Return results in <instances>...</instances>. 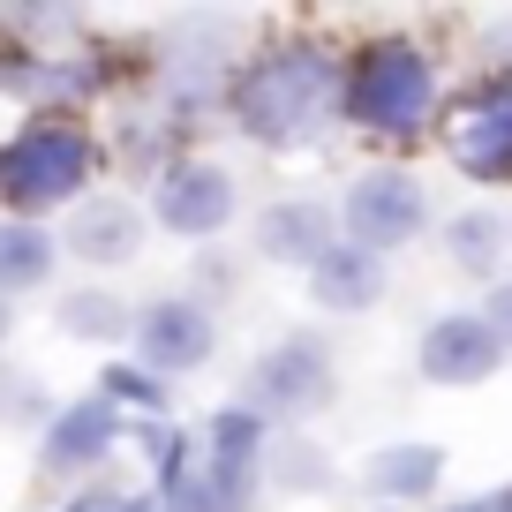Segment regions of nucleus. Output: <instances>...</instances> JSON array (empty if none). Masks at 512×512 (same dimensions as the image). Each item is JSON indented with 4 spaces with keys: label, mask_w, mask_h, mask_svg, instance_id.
I'll list each match as a JSON object with an SVG mask.
<instances>
[{
    "label": "nucleus",
    "mask_w": 512,
    "mask_h": 512,
    "mask_svg": "<svg viewBox=\"0 0 512 512\" xmlns=\"http://www.w3.org/2000/svg\"><path fill=\"white\" fill-rule=\"evenodd\" d=\"M226 106H234V128L249 144L302 151L339 121V106H347V68H339L332 53H317V46H272L234 76Z\"/></svg>",
    "instance_id": "f257e3e1"
},
{
    "label": "nucleus",
    "mask_w": 512,
    "mask_h": 512,
    "mask_svg": "<svg viewBox=\"0 0 512 512\" xmlns=\"http://www.w3.org/2000/svg\"><path fill=\"white\" fill-rule=\"evenodd\" d=\"M91 174H98V144L76 121H31L0 144V204H8V219L38 226V211L83 204Z\"/></svg>",
    "instance_id": "f03ea898"
},
{
    "label": "nucleus",
    "mask_w": 512,
    "mask_h": 512,
    "mask_svg": "<svg viewBox=\"0 0 512 512\" xmlns=\"http://www.w3.org/2000/svg\"><path fill=\"white\" fill-rule=\"evenodd\" d=\"M347 121H362L369 136H422L437 113V61L415 38H369L347 61Z\"/></svg>",
    "instance_id": "7ed1b4c3"
},
{
    "label": "nucleus",
    "mask_w": 512,
    "mask_h": 512,
    "mask_svg": "<svg viewBox=\"0 0 512 512\" xmlns=\"http://www.w3.org/2000/svg\"><path fill=\"white\" fill-rule=\"evenodd\" d=\"M332 400H339V354L324 347L317 332H287V339H272V347L241 369V400L234 407H249V415L272 430V422L324 415Z\"/></svg>",
    "instance_id": "20e7f679"
},
{
    "label": "nucleus",
    "mask_w": 512,
    "mask_h": 512,
    "mask_svg": "<svg viewBox=\"0 0 512 512\" xmlns=\"http://www.w3.org/2000/svg\"><path fill=\"white\" fill-rule=\"evenodd\" d=\"M422 226H430V189L407 166H369L339 196V241H354L369 256H392L407 241H422Z\"/></svg>",
    "instance_id": "39448f33"
},
{
    "label": "nucleus",
    "mask_w": 512,
    "mask_h": 512,
    "mask_svg": "<svg viewBox=\"0 0 512 512\" xmlns=\"http://www.w3.org/2000/svg\"><path fill=\"white\" fill-rule=\"evenodd\" d=\"M128 339H136V369L144 377H196V369L219 354V317H211L196 294H159V302L136 309V324H128Z\"/></svg>",
    "instance_id": "423d86ee"
},
{
    "label": "nucleus",
    "mask_w": 512,
    "mask_h": 512,
    "mask_svg": "<svg viewBox=\"0 0 512 512\" xmlns=\"http://www.w3.org/2000/svg\"><path fill=\"white\" fill-rule=\"evenodd\" d=\"M445 151L467 181L482 189H512V76H490L467 91V106L452 113Z\"/></svg>",
    "instance_id": "0eeeda50"
},
{
    "label": "nucleus",
    "mask_w": 512,
    "mask_h": 512,
    "mask_svg": "<svg viewBox=\"0 0 512 512\" xmlns=\"http://www.w3.org/2000/svg\"><path fill=\"white\" fill-rule=\"evenodd\" d=\"M234 174L226 166H211V159H174L159 174V189H151V219L166 226V234H181V241H211V234H226L234 226Z\"/></svg>",
    "instance_id": "6e6552de"
},
{
    "label": "nucleus",
    "mask_w": 512,
    "mask_h": 512,
    "mask_svg": "<svg viewBox=\"0 0 512 512\" xmlns=\"http://www.w3.org/2000/svg\"><path fill=\"white\" fill-rule=\"evenodd\" d=\"M505 362H512V354L497 347V332L475 317V309H452V317H430V324H422V347H415L422 384L467 392V384H490Z\"/></svg>",
    "instance_id": "1a4fd4ad"
},
{
    "label": "nucleus",
    "mask_w": 512,
    "mask_h": 512,
    "mask_svg": "<svg viewBox=\"0 0 512 512\" xmlns=\"http://www.w3.org/2000/svg\"><path fill=\"white\" fill-rule=\"evenodd\" d=\"M121 430H128V422L113 415L98 392H91V400H68V407H53L46 430H38V467H46V475H91V467L113 460Z\"/></svg>",
    "instance_id": "9d476101"
},
{
    "label": "nucleus",
    "mask_w": 512,
    "mask_h": 512,
    "mask_svg": "<svg viewBox=\"0 0 512 512\" xmlns=\"http://www.w3.org/2000/svg\"><path fill=\"white\" fill-rule=\"evenodd\" d=\"M332 241H339V211L317 204V196H279V204H264L256 226H249V249L264 256V264H287V272H309Z\"/></svg>",
    "instance_id": "9b49d317"
},
{
    "label": "nucleus",
    "mask_w": 512,
    "mask_h": 512,
    "mask_svg": "<svg viewBox=\"0 0 512 512\" xmlns=\"http://www.w3.org/2000/svg\"><path fill=\"white\" fill-rule=\"evenodd\" d=\"M61 241H68V256H76V264L113 272V264H128V256L144 249V211L128 204V196H83V204L68 211Z\"/></svg>",
    "instance_id": "f8f14e48"
},
{
    "label": "nucleus",
    "mask_w": 512,
    "mask_h": 512,
    "mask_svg": "<svg viewBox=\"0 0 512 512\" xmlns=\"http://www.w3.org/2000/svg\"><path fill=\"white\" fill-rule=\"evenodd\" d=\"M309 302L324 317H362V309L384 302V256L354 249V241H332V249L309 264Z\"/></svg>",
    "instance_id": "ddd939ff"
},
{
    "label": "nucleus",
    "mask_w": 512,
    "mask_h": 512,
    "mask_svg": "<svg viewBox=\"0 0 512 512\" xmlns=\"http://www.w3.org/2000/svg\"><path fill=\"white\" fill-rule=\"evenodd\" d=\"M437 482H445V445L430 437H407V445H377L362 467V490L377 505H430Z\"/></svg>",
    "instance_id": "4468645a"
},
{
    "label": "nucleus",
    "mask_w": 512,
    "mask_h": 512,
    "mask_svg": "<svg viewBox=\"0 0 512 512\" xmlns=\"http://www.w3.org/2000/svg\"><path fill=\"white\" fill-rule=\"evenodd\" d=\"M53 234L31 219H0V302H16V294H38L53 279Z\"/></svg>",
    "instance_id": "2eb2a0df"
},
{
    "label": "nucleus",
    "mask_w": 512,
    "mask_h": 512,
    "mask_svg": "<svg viewBox=\"0 0 512 512\" xmlns=\"http://www.w3.org/2000/svg\"><path fill=\"white\" fill-rule=\"evenodd\" d=\"M53 324H61L68 339H91V347H113V339H128V302L121 294H106V287H76V294H61L53 302Z\"/></svg>",
    "instance_id": "dca6fc26"
},
{
    "label": "nucleus",
    "mask_w": 512,
    "mask_h": 512,
    "mask_svg": "<svg viewBox=\"0 0 512 512\" xmlns=\"http://www.w3.org/2000/svg\"><path fill=\"white\" fill-rule=\"evenodd\" d=\"M505 249H512V226L497 219V211H460L452 234H445V256L460 264L467 279H482V287H490V272L505 264Z\"/></svg>",
    "instance_id": "f3484780"
},
{
    "label": "nucleus",
    "mask_w": 512,
    "mask_h": 512,
    "mask_svg": "<svg viewBox=\"0 0 512 512\" xmlns=\"http://www.w3.org/2000/svg\"><path fill=\"white\" fill-rule=\"evenodd\" d=\"M98 400H106L113 415L128 407L136 422H159V415H166V384L144 377L136 362H106V369H98Z\"/></svg>",
    "instance_id": "a211bd4d"
},
{
    "label": "nucleus",
    "mask_w": 512,
    "mask_h": 512,
    "mask_svg": "<svg viewBox=\"0 0 512 512\" xmlns=\"http://www.w3.org/2000/svg\"><path fill=\"white\" fill-rule=\"evenodd\" d=\"M264 475L279 482V490H332V460H324L317 445H302V437H279V445H264Z\"/></svg>",
    "instance_id": "6ab92c4d"
},
{
    "label": "nucleus",
    "mask_w": 512,
    "mask_h": 512,
    "mask_svg": "<svg viewBox=\"0 0 512 512\" xmlns=\"http://www.w3.org/2000/svg\"><path fill=\"white\" fill-rule=\"evenodd\" d=\"M53 400H46V384L31 377V369H16V377H0V422H46Z\"/></svg>",
    "instance_id": "aec40b11"
},
{
    "label": "nucleus",
    "mask_w": 512,
    "mask_h": 512,
    "mask_svg": "<svg viewBox=\"0 0 512 512\" xmlns=\"http://www.w3.org/2000/svg\"><path fill=\"white\" fill-rule=\"evenodd\" d=\"M482 324L497 332V347L512 354V279H490V294H482V309H475Z\"/></svg>",
    "instance_id": "412c9836"
},
{
    "label": "nucleus",
    "mask_w": 512,
    "mask_h": 512,
    "mask_svg": "<svg viewBox=\"0 0 512 512\" xmlns=\"http://www.w3.org/2000/svg\"><path fill=\"white\" fill-rule=\"evenodd\" d=\"M98 512H159V497H151V490H136V497H106Z\"/></svg>",
    "instance_id": "4be33fe9"
},
{
    "label": "nucleus",
    "mask_w": 512,
    "mask_h": 512,
    "mask_svg": "<svg viewBox=\"0 0 512 512\" xmlns=\"http://www.w3.org/2000/svg\"><path fill=\"white\" fill-rule=\"evenodd\" d=\"M98 505H106V490H83V497H76L68 512H98Z\"/></svg>",
    "instance_id": "5701e85b"
},
{
    "label": "nucleus",
    "mask_w": 512,
    "mask_h": 512,
    "mask_svg": "<svg viewBox=\"0 0 512 512\" xmlns=\"http://www.w3.org/2000/svg\"><path fill=\"white\" fill-rule=\"evenodd\" d=\"M8 332H16V302H0V347H8Z\"/></svg>",
    "instance_id": "b1692460"
},
{
    "label": "nucleus",
    "mask_w": 512,
    "mask_h": 512,
    "mask_svg": "<svg viewBox=\"0 0 512 512\" xmlns=\"http://www.w3.org/2000/svg\"><path fill=\"white\" fill-rule=\"evenodd\" d=\"M452 512H482V505H452Z\"/></svg>",
    "instance_id": "393cba45"
}]
</instances>
